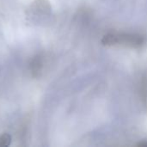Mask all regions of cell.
I'll use <instances>...</instances> for the list:
<instances>
[{
    "instance_id": "1",
    "label": "cell",
    "mask_w": 147,
    "mask_h": 147,
    "mask_svg": "<svg viewBox=\"0 0 147 147\" xmlns=\"http://www.w3.org/2000/svg\"><path fill=\"white\" fill-rule=\"evenodd\" d=\"M146 42V39L140 34H108L103 36L102 43L106 46L124 44L132 47H140Z\"/></svg>"
},
{
    "instance_id": "2",
    "label": "cell",
    "mask_w": 147,
    "mask_h": 147,
    "mask_svg": "<svg viewBox=\"0 0 147 147\" xmlns=\"http://www.w3.org/2000/svg\"><path fill=\"white\" fill-rule=\"evenodd\" d=\"M11 143V136L8 134L0 135V147H8Z\"/></svg>"
}]
</instances>
